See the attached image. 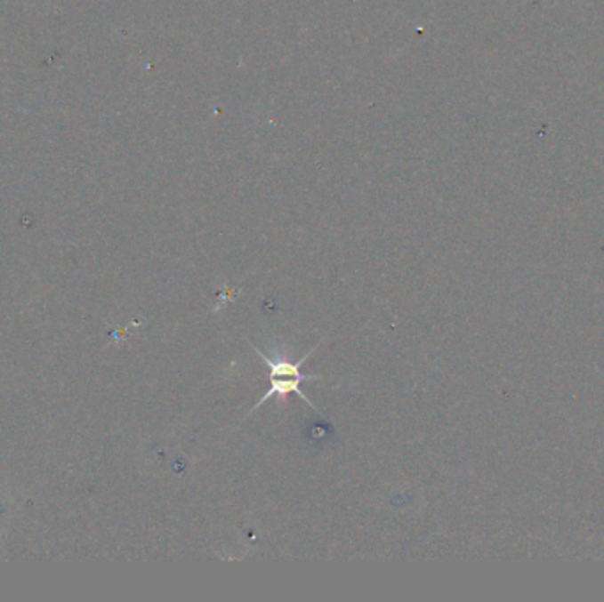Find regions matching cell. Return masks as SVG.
<instances>
[{
  "label": "cell",
  "instance_id": "obj_1",
  "mask_svg": "<svg viewBox=\"0 0 604 602\" xmlns=\"http://www.w3.org/2000/svg\"><path fill=\"white\" fill-rule=\"evenodd\" d=\"M270 378V387L269 390L256 401V405L251 408V412L247 415H251L254 410H258L267 399H270L272 396L274 397H285L288 394H297L301 399H304L313 410H317L315 405H311V401L308 399V396L301 390V383L302 381H308V380H322V376H315V374H301V376H269ZM318 412V410H317Z\"/></svg>",
  "mask_w": 604,
  "mask_h": 602
}]
</instances>
